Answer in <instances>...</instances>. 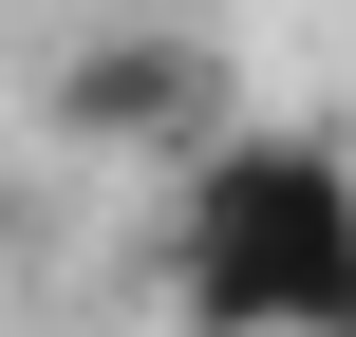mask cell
Segmentation results:
<instances>
[{
    "label": "cell",
    "mask_w": 356,
    "mask_h": 337,
    "mask_svg": "<svg viewBox=\"0 0 356 337\" xmlns=\"http://www.w3.org/2000/svg\"><path fill=\"white\" fill-rule=\"evenodd\" d=\"M169 319L188 337H356V150L300 113H225L169 169Z\"/></svg>",
    "instance_id": "6da1fadb"
},
{
    "label": "cell",
    "mask_w": 356,
    "mask_h": 337,
    "mask_svg": "<svg viewBox=\"0 0 356 337\" xmlns=\"http://www.w3.org/2000/svg\"><path fill=\"white\" fill-rule=\"evenodd\" d=\"M38 113H56V150H113V169H188V150L244 113V94H225V56H207L188 19H94V38L56 56V94H38Z\"/></svg>",
    "instance_id": "7a4b0ae2"
}]
</instances>
